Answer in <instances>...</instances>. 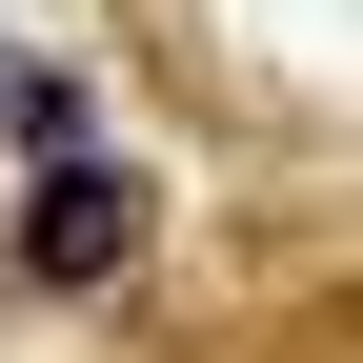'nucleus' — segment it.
I'll list each match as a JSON object with an SVG mask.
<instances>
[{
    "label": "nucleus",
    "mask_w": 363,
    "mask_h": 363,
    "mask_svg": "<svg viewBox=\"0 0 363 363\" xmlns=\"http://www.w3.org/2000/svg\"><path fill=\"white\" fill-rule=\"evenodd\" d=\"M142 262V182L121 162H40L21 182V283H121Z\"/></svg>",
    "instance_id": "nucleus-1"
},
{
    "label": "nucleus",
    "mask_w": 363,
    "mask_h": 363,
    "mask_svg": "<svg viewBox=\"0 0 363 363\" xmlns=\"http://www.w3.org/2000/svg\"><path fill=\"white\" fill-rule=\"evenodd\" d=\"M0 142L21 162H101V81L81 61H0Z\"/></svg>",
    "instance_id": "nucleus-2"
}]
</instances>
